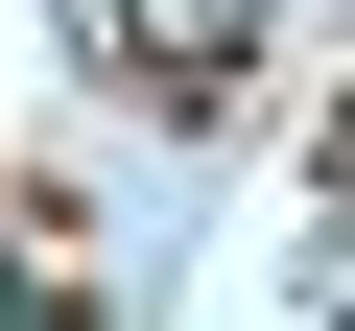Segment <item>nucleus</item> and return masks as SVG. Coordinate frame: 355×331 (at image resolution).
<instances>
[{
	"label": "nucleus",
	"mask_w": 355,
	"mask_h": 331,
	"mask_svg": "<svg viewBox=\"0 0 355 331\" xmlns=\"http://www.w3.org/2000/svg\"><path fill=\"white\" fill-rule=\"evenodd\" d=\"M119 24H142V71H237V24H261V0H119Z\"/></svg>",
	"instance_id": "nucleus-1"
}]
</instances>
